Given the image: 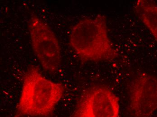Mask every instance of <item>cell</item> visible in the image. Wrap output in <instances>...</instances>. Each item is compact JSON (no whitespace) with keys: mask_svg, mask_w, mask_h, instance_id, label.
I'll return each instance as SVG.
<instances>
[{"mask_svg":"<svg viewBox=\"0 0 157 117\" xmlns=\"http://www.w3.org/2000/svg\"><path fill=\"white\" fill-rule=\"evenodd\" d=\"M129 110L134 117H150L157 110V77L141 73L129 88Z\"/></svg>","mask_w":157,"mask_h":117,"instance_id":"5b68a950","label":"cell"},{"mask_svg":"<svg viewBox=\"0 0 157 117\" xmlns=\"http://www.w3.org/2000/svg\"><path fill=\"white\" fill-rule=\"evenodd\" d=\"M62 84L46 79L32 65L25 73L15 117H50L64 95Z\"/></svg>","mask_w":157,"mask_h":117,"instance_id":"6da1fadb","label":"cell"},{"mask_svg":"<svg viewBox=\"0 0 157 117\" xmlns=\"http://www.w3.org/2000/svg\"><path fill=\"white\" fill-rule=\"evenodd\" d=\"M29 27L33 49L43 68L48 73H55L62 63L61 48L55 34L35 15L32 16Z\"/></svg>","mask_w":157,"mask_h":117,"instance_id":"3957f363","label":"cell"},{"mask_svg":"<svg viewBox=\"0 0 157 117\" xmlns=\"http://www.w3.org/2000/svg\"><path fill=\"white\" fill-rule=\"evenodd\" d=\"M119 99L110 88L94 86L83 92L71 117H119Z\"/></svg>","mask_w":157,"mask_h":117,"instance_id":"277c9868","label":"cell"},{"mask_svg":"<svg viewBox=\"0 0 157 117\" xmlns=\"http://www.w3.org/2000/svg\"></svg>","mask_w":157,"mask_h":117,"instance_id":"52a82bcc","label":"cell"},{"mask_svg":"<svg viewBox=\"0 0 157 117\" xmlns=\"http://www.w3.org/2000/svg\"><path fill=\"white\" fill-rule=\"evenodd\" d=\"M70 44L80 58L86 61H106L117 57L108 34L104 16L82 19L71 29Z\"/></svg>","mask_w":157,"mask_h":117,"instance_id":"7a4b0ae2","label":"cell"},{"mask_svg":"<svg viewBox=\"0 0 157 117\" xmlns=\"http://www.w3.org/2000/svg\"><path fill=\"white\" fill-rule=\"evenodd\" d=\"M135 11L157 42V5L153 1L139 0Z\"/></svg>","mask_w":157,"mask_h":117,"instance_id":"8992f818","label":"cell"}]
</instances>
